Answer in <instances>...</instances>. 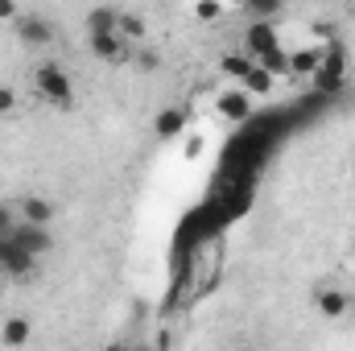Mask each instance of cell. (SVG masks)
<instances>
[{
	"label": "cell",
	"instance_id": "1",
	"mask_svg": "<svg viewBox=\"0 0 355 351\" xmlns=\"http://www.w3.org/2000/svg\"><path fill=\"white\" fill-rule=\"evenodd\" d=\"M33 83H37V95L50 99L54 108H71L75 103V87H71V75L58 67V62H42L33 71Z\"/></svg>",
	"mask_w": 355,
	"mask_h": 351
},
{
	"label": "cell",
	"instance_id": "2",
	"mask_svg": "<svg viewBox=\"0 0 355 351\" xmlns=\"http://www.w3.org/2000/svg\"><path fill=\"white\" fill-rule=\"evenodd\" d=\"M0 273H4V277H12V281H25V277H33V273H37V257H33V252H25L8 232L0 236Z\"/></svg>",
	"mask_w": 355,
	"mask_h": 351
},
{
	"label": "cell",
	"instance_id": "3",
	"mask_svg": "<svg viewBox=\"0 0 355 351\" xmlns=\"http://www.w3.org/2000/svg\"><path fill=\"white\" fill-rule=\"evenodd\" d=\"M25 252H33V257H46V252H54V236H50V223H29V219H17L12 223V232H8Z\"/></svg>",
	"mask_w": 355,
	"mask_h": 351
},
{
	"label": "cell",
	"instance_id": "4",
	"mask_svg": "<svg viewBox=\"0 0 355 351\" xmlns=\"http://www.w3.org/2000/svg\"><path fill=\"white\" fill-rule=\"evenodd\" d=\"M12 29H17V37H21L29 50H46V46H54V25H50L46 17H37V12H21V17L12 21Z\"/></svg>",
	"mask_w": 355,
	"mask_h": 351
},
{
	"label": "cell",
	"instance_id": "5",
	"mask_svg": "<svg viewBox=\"0 0 355 351\" xmlns=\"http://www.w3.org/2000/svg\"><path fill=\"white\" fill-rule=\"evenodd\" d=\"M314 310L322 314V318H347L352 314V289L347 285H318L314 289Z\"/></svg>",
	"mask_w": 355,
	"mask_h": 351
},
{
	"label": "cell",
	"instance_id": "6",
	"mask_svg": "<svg viewBox=\"0 0 355 351\" xmlns=\"http://www.w3.org/2000/svg\"><path fill=\"white\" fill-rule=\"evenodd\" d=\"M87 46L99 62H112V67H120V62L132 58V42H124L120 29L116 33H87Z\"/></svg>",
	"mask_w": 355,
	"mask_h": 351
},
{
	"label": "cell",
	"instance_id": "7",
	"mask_svg": "<svg viewBox=\"0 0 355 351\" xmlns=\"http://www.w3.org/2000/svg\"><path fill=\"white\" fill-rule=\"evenodd\" d=\"M272 46H281V37H277V25L272 21H252L248 29H244V54H252V58H261V54H268Z\"/></svg>",
	"mask_w": 355,
	"mask_h": 351
},
{
	"label": "cell",
	"instance_id": "8",
	"mask_svg": "<svg viewBox=\"0 0 355 351\" xmlns=\"http://www.w3.org/2000/svg\"><path fill=\"white\" fill-rule=\"evenodd\" d=\"M215 112H219L223 120H248V116H252V95L236 83V87H227L215 99Z\"/></svg>",
	"mask_w": 355,
	"mask_h": 351
},
{
	"label": "cell",
	"instance_id": "9",
	"mask_svg": "<svg viewBox=\"0 0 355 351\" xmlns=\"http://www.w3.org/2000/svg\"><path fill=\"white\" fill-rule=\"evenodd\" d=\"M12 207H17V215L29 219V223H50V219H54V203L42 198V194H21Z\"/></svg>",
	"mask_w": 355,
	"mask_h": 351
},
{
	"label": "cell",
	"instance_id": "10",
	"mask_svg": "<svg viewBox=\"0 0 355 351\" xmlns=\"http://www.w3.org/2000/svg\"><path fill=\"white\" fill-rule=\"evenodd\" d=\"M252 62H257L252 54H244V50H227V54L219 58V71H223V75H227L232 83H240V79H244V75L252 71Z\"/></svg>",
	"mask_w": 355,
	"mask_h": 351
},
{
	"label": "cell",
	"instance_id": "11",
	"mask_svg": "<svg viewBox=\"0 0 355 351\" xmlns=\"http://www.w3.org/2000/svg\"><path fill=\"white\" fill-rule=\"evenodd\" d=\"M153 128H157V137H162V141H174L178 132L186 128V112H182V108H162Z\"/></svg>",
	"mask_w": 355,
	"mask_h": 351
},
{
	"label": "cell",
	"instance_id": "12",
	"mask_svg": "<svg viewBox=\"0 0 355 351\" xmlns=\"http://www.w3.org/2000/svg\"><path fill=\"white\" fill-rule=\"evenodd\" d=\"M116 25H120V12L107 8V4H99V8L87 12V33H116Z\"/></svg>",
	"mask_w": 355,
	"mask_h": 351
},
{
	"label": "cell",
	"instance_id": "13",
	"mask_svg": "<svg viewBox=\"0 0 355 351\" xmlns=\"http://www.w3.org/2000/svg\"><path fill=\"white\" fill-rule=\"evenodd\" d=\"M272 83H277V79L268 75L261 62H252V71H248V75L240 79V87L248 91V95H268V91H272Z\"/></svg>",
	"mask_w": 355,
	"mask_h": 351
},
{
	"label": "cell",
	"instance_id": "14",
	"mask_svg": "<svg viewBox=\"0 0 355 351\" xmlns=\"http://www.w3.org/2000/svg\"><path fill=\"white\" fill-rule=\"evenodd\" d=\"M0 343H4V348L29 343V318H8V323L0 327Z\"/></svg>",
	"mask_w": 355,
	"mask_h": 351
},
{
	"label": "cell",
	"instance_id": "15",
	"mask_svg": "<svg viewBox=\"0 0 355 351\" xmlns=\"http://www.w3.org/2000/svg\"><path fill=\"white\" fill-rule=\"evenodd\" d=\"M257 62L265 67L272 79H285V75H289V50H281V46H272V50H268V54H261Z\"/></svg>",
	"mask_w": 355,
	"mask_h": 351
},
{
	"label": "cell",
	"instance_id": "16",
	"mask_svg": "<svg viewBox=\"0 0 355 351\" xmlns=\"http://www.w3.org/2000/svg\"><path fill=\"white\" fill-rule=\"evenodd\" d=\"M116 29H120V37L132 42V46L145 42V17H137V12H120V25H116Z\"/></svg>",
	"mask_w": 355,
	"mask_h": 351
},
{
	"label": "cell",
	"instance_id": "17",
	"mask_svg": "<svg viewBox=\"0 0 355 351\" xmlns=\"http://www.w3.org/2000/svg\"><path fill=\"white\" fill-rule=\"evenodd\" d=\"M318 71V50H289V75H314Z\"/></svg>",
	"mask_w": 355,
	"mask_h": 351
},
{
	"label": "cell",
	"instance_id": "18",
	"mask_svg": "<svg viewBox=\"0 0 355 351\" xmlns=\"http://www.w3.org/2000/svg\"><path fill=\"white\" fill-rule=\"evenodd\" d=\"M281 8H285V0H244V12L252 21H272Z\"/></svg>",
	"mask_w": 355,
	"mask_h": 351
},
{
	"label": "cell",
	"instance_id": "19",
	"mask_svg": "<svg viewBox=\"0 0 355 351\" xmlns=\"http://www.w3.org/2000/svg\"><path fill=\"white\" fill-rule=\"evenodd\" d=\"M132 62H137L141 71H157V67H162V58H157V50H149V46H141V50L132 46Z\"/></svg>",
	"mask_w": 355,
	"mask_h": 351
},
{
	"label": "cell",
	"instance_id": "20",
	"mask_svg": "<svg viewBox=\"0 0 355 351\" xmlns=\"http://www.w3.org/2000/svg\"><path fill=\"white\" fill-rule=\"evenodd\" d=\"M17 219H21V215H17V207L0 198V236H4V232H12V223H17Z\"/></svg>",
	"mask_w": 355,
	"mask_h": 351
},
{
	"label": "cell",
	"instance_id": "21",
	"mask_svg": "<svg viewBox=\"0 0 355 351\" xmlns=\"http://www.w3.org/2000/svg\"><path fill=\"white\" fill-rule=\"evenodd\" d=\"M12 112H17V91L0 83V120H4V116H12Z\"/></svg>",
	"mask_w": 355,
	"mask_h": 351
},
{
	"label": "cell",
	"instance_id": "22",
	"mask_svg": "<svg viewBox=\"0 0 355 351\" xmlns=\"http://www.w3.org/2000/svg\"><path fill=\"white\" fill-rule=\"evenodd\" d=\"M17 17H21L17 0H0V21H17Z\"/></svg>",
	"mask_w": 355,
	"mask_h": 351
},
{
	"label": "cell",
	"instance_id": "23",
	"mask_svg": "<svg viewBox=\"0 0 355 351\" xmlns=\"http://www.w3.org/2000/svg\"><path fill=\"white\" fill-rule=\"evenodd\" d=\"M198 17H219V4L215 0H198Z\"/></svg>",
	"mask_w": 355,
	"mask_h": 351
},
{
	"label": "cell",
	"instance_id": "24",
	"mask_svg": "<svg viewBox=\"0 0 355 351\" xmlns=\"http://www.w3.org/2000/svg\"><path fill=\"white\" fill-rule=\"evenodd\" d=\"M347 318H352V323H355V298H352V314H347Z\"/></svg>",
	"mask_w": 355,
	"mask_h": 351
}]
</instances>
